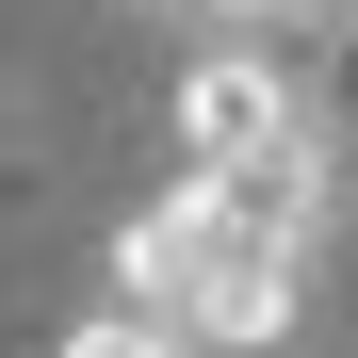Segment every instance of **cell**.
Listing matches in <instances>:
<instances>
[{
  "instance_id": "obj_1",
  "label": "cell",
  "mask_w": 358,
  "mask_h": 358,
  "mask_svg": "<svg viewBox=\"0 0 358 358\" xmlns=\"http://www.w3.org/2000/svg\"><path fill=\"white\" fill-rule=\"evenodd\" d=\"M310 277H326V228L261 212L245 179H212V163H179L163 196L114 228V310H163L212 358H277L310 326Z\"/></svg>"
},
{
  "instance_id": "obj_2",
  "label": "cell",
  "mask_w": 358,
  "mask_h": 358,
  "mask_svg": "<svg viewBox=\"0 0 358 358\" xmlns=\"http://www.w3.org/2000/svg\"><path fill=\"white\" fill-rule=\"evenodd\" d=\"M293 131H326L310 98H293L277 49H212V66H179V163H261Z\"/></svg>"
},
{
  "instance_id": "obj_3",
  "label": "cell",
  "mask_w": 358,
  "mask_h": 358,
  "mask_svg": "<svg viewBox=\"0 0 358 358\" xmlns=\"http://www.w3.org/2000/svg\"><path fill=\"white\" fill-rule=\"evenodd\" d=\"M66 358H212V342H179L163 310H114V293H98V310L66 326Z\"/></svg>"
},
{
  "instance_id": "obj_4",
  "label": "cell",
  "mask_w": 358,
  "mask_h": 358,
  "mask_svg": "<svg viewBox=\"0 0 358 358\" xmlns=\"http://www.w3.org/2000/svg\"><path fill=\"white\" fill-rule=\"evenodd\" d=\"M131 17H179V0H131Z\"/></svg>"
}]
</instances>
